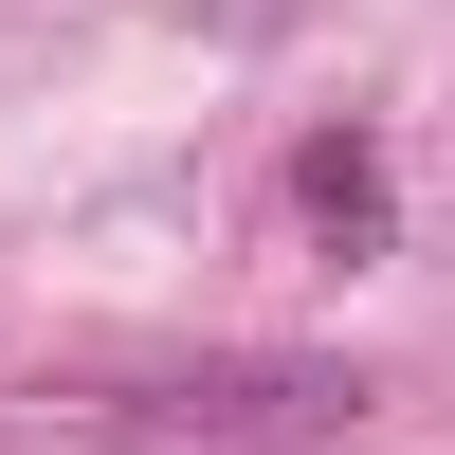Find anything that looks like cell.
Wrapping results in <instances>:
<instances>
[{"mask_svg": "<svg viewBox=\"0 0 455 455\" xmlns=\"http://www.w3.org/2000/svg\"><path fill=\"white\" fill-rule=\"evenodd\" d=\"M291 182H310V219H328V237H383V164H364V146H310V164H291Z\"/></svg>", "mask_w": 455, "mask_h": 455, "instance_id": "obj_2", "label": "cell"}, {"mask_svg": "<svg viewBox=\"0 0 455 455\" xmlns=\"http://www.w3.org/2000/svg\"><path fill=\"white\" fill-rule=\"evenodd\" d=\"M73 419H128V437H347L364 364H310V347H274V364H146V383H92Z\"/></svg>", "mask_w": 455, "mask_h": 455, "instance_id": "obj_1", "label": "cell"}]
</instances>
